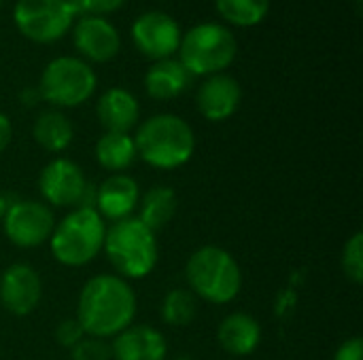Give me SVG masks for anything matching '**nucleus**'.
<instances>
[{
	"label": "nucleus",
	"mask_w": 363,
	"mask_h": 360,
	"mask_svg": "<svg viewBox=\"0 0 363 360\" xmlns=\"http://www.w3.org/2000/svg\"><path fill=\"white\" fill-rule=\"evenodd\" d=\"M136 316V295L128 280L100 274L85 282L77 303V320L85 335L108 339L125 331Z\"/></svg>",
	"instance_id": "obj_1"
},
{
	"label": "nucleus",
	"mask_w": 363,
	"mask_h": 360,
	"mask_svg": "<svg viewBox=\"0 0 363 360\" xmlns=\"http://www.w3.org/2000/svg\"><path fill=\"white\" fill-rule=\"evenodd\" d=\"M138 157L157 170H174L185 166L196 149V136L189 123L177 115H153L136 129L134 136Z\"/></svg>",
	"instance_id": "obj_2"
},
{
	"label": "nucleus",
	"mask_w": 363,
	"mask_h": 360,
	"mask_svg": "<svg viewBox=\"0 0 363 360\" xmlns=\"http://www.w3.org/2000/svg\"><path fill=\"white\" fill-rule=\"evenodd\" d=\"M102 250L113 269L123 280H138L149 276L155 269L160 257L155 233L138 216L111 223V227H106Z\"/></svg>",
	"instance_id": "obj_3"
},
{
	"label": "nucleus",
	"mask_w": 363,
	"mask_h": 360,
	"mask_svg": "<svg viewBox=\"0 0 363 360\" xmlns=\"http://www.w3.org/2000/svg\"><path fill=\"white\" fill-rule=\"evenodd\" d=\"M185 278L196 297L215 306L234 301L242 289V274L236 259L219 246L198 248L185 265Z\"/></svg>",
	"instance_id": "obj_4"
},
{
	"label": "nucleus",
	"mask_w": 363,
	"mask_h": 360,
	"mask_svg": "<svg viewBox=\"0 0 363 360\" xmlns=\"http://www.w3.org/2000/svg\"><path fill=\"white\" fill-rule=\"evenodd\" d=\"M104 236L106 223L96 208L79 206L55 223L49 238L51 255L66 267H83L100 255Z\"/></svg>",
	"instance_id": "obj_5"
},
{
	"label": "nucleus",
	"mask_w": 363,
	"mask_h": 360,
	"mask_svg": "<svg viewBox=\"0 0 363 360\" xmlns=\"http://www.w3.org/2000/svg\"><path fill=\"white\" fill-rule=\"evenodd\" d=\"M236 57V38L230 28L215 21L194 25L179 45V62L191 76H211L223 72Z\"/></svg>",
	"instance_id": "obj_6"
},
{
	"label": "nucleus",
	"mask_w": 363,
	"mask_h": 360,
	"mask_svg": "<svg viewBox=\"0 0 363 360\" xmlns=\"http://www.w3.org/2000/svg\"><path fill=\"white\" fill-rule=\"evenodd\" d=\"M96 85V72L85 59L62 55L45 66L36 89L40 100L57 108H72L85 104L94 95Z\"/></svg>",
	"instance_id": "obj_7"
},
{
	"label": "nucleus",
	"mask_w": 363,
	"mask_h": 360,
	"mask_svg": "<svg viewBox=\"0 0 363 360\" xmlns=\"http://www.w3.org/2000/svg\"><path fill=\"white\" fill-rule=\"evenodd\" d=\"M13 21L28 40L49 45L72 28L74 11L68 0H17Z\"/></svg>",
	"instance_id": "obj_8"
},
{
	"label": "nucleus",
	"mask_w": 363,
	"mask_h": 360,
	"mask_svg": "<svg viewBox=\"0 0 363 360\" xmlns=\"http://www.w3.org/2000/svg\"><path fill=\"white\" fill-rule=\"evenodd\" d=\"M38 189L43 199L49 206H57V208H70V206H87L94 208L89 204V189L83 170L64 157H57L53 161H49L38 178Z\"/></svg>",
	"instance_id": "obj_9"
},
{
	"label": "nucleus",
	"mask_w": 363,
	"mask_h": 360,
	"mask_svg": "<svg viewBox=\"0 0 363 360\" xmlns=\"http://www.w3.org/2000/svg\"><path fill=\"white\" fill-rule=\"evenodd\" d=\"M2 227L6 238L19 246V248H36L45 242H49L55 216L51 208L43 202L34 199H17L9 206Z\"/></svg>",
	"instance_id": "obj_10"
},
{
	"label": "nucleus",
	"mask_w": 363,
	"mask_h": 360,
	"mask_svg": "<svg viewBox=\"0 0 363 360\" xmlns=\"http://www.w3.org/2000/svg\"><path fill=\"white\" fill-rule=\"evenodd\" d=\"M132 42L151 59H166L179 51L181 28L174 17L164 11H147L132 23Z\"/></svg>",
	"instance_id": "obj_11"
},
{
	"label": "nucleus",
	"mask_w": 363,
	"mask_h": 360,
	"mask_svg": "<svg viewBox=\"0 0 363 360\" xmlns=\"http://www.w3.org/2000/svg\"><path fill=\"white\" fill-rule=\"evenodd\" d=\"M43 297V284L34 267L15 263L0 276V303L15 316H28L36 310Z\"/></svg>",
	"instance_id": "obj_12"
},
{
	"label": "nucleus",
	"mask_w": 363,
	"mask_h": 360,
	"mask_svg": "<svg viewBox=\"0 0 363 360\" xmlns=\"http://www.w3.org/2000/svg\"><path fill=\"white\" fill-rule=\"evenodd\" d=\"M77 51L96 64H104L119 53L121 38L117 28L106 17H81L72 32Z\"/></svg>",
	"instance_id": "obj_13"
},
{
	"label": "nucleus",
	"mask_w": 363,
	"mask_h": 360,
	"mask_svg": "<svg viewBox=\"0 0 363 360\" xmlns=\"http://www.w3.org/2000/svg\"><path fill=\"white\" fill-rule=\"evenodd\" d=\"M242 100V89L238 85V81L230 74H211L196 93V102H198V110L204 119L219 123L230 119Z\"/></svg>",
	"instance_id": "obj_14"
},
{
	"label": "nucleus",
	"mask_w": 363,
	"mask_h": 360,
	"mask_svg": "<svg viewBox=\"0 0 363 360\" xmlns=\"http://www.w3.org/2000/svg\"><path fill=\"white\" fill-rule=\"evenodd\" d=\"M138 202H140L138 182L128 174H111L94 191L96 212L111 223L132 216V212L138 208Z\"/></svg>",
	"instance_id": "obj_15"
},
{
	"label": "nucleus",
	"mask_w": 363,
	"mask_h": 360,
	"mask_svg": "<svg viewBox=\"0 0 363 360\" xmlns=\"http://www.w3.org/2000/svg\"><path fill=\"white\" fill-rule=\"evenodd\" d=\"M166 337L151 325H130L111 344V359L115 360H166Z\"/></svg>",
	"instance_id": "obj_16"
},
{
	"label": "nucleus",
	"mask_w": 363,
	"mask_h": 360,
	"mask_svg": "<svg viewBox=\"0 0 363 360\" xmlns=\"http://www.w3.org/2000/svg\"><path fill=\"white\" fill-rule=\"evenodd\" d=\"M96 115L106 132L128 134L132 127H136L140 119V106L132 91L123 87H111L100 95L96 104Z\"/></svg>",
	"instance_id": "obj_17"
},
{
	"label": "nucleus",
	"mask_w": 363,
	"mask_h": 360,
	"mask_svg": "<svg viewBox=\"0 0 363 360\" xmlns=\"http://www.w3.org/2000/svg\"><path fill=\"white\" fill-rule=\"evenodd\" d=\"M219 346L232 356H249L257 350L262 342L259 323L245 312H234L225 316L217 329Z\"/></svg>",
	"instance_id": "obj_18"
},
{
	"label": "nucleus",
	"mask_w": 363,
	"mask_h": 360,
	"mask_svg": "<svg viewBox=\"0 0 363 360\" xmlns=\"http://www.w3.org/2000/svg\"><path fill=\"white\" fill-rule=\"evenodd\" d=\"M191 72L174 57L157 59L145 74V89L153 100H172L191 85Z\"/></svg>",
	"instance_id": "obj_19"
},
{
	"label": "nucleus",
	"mask_w": 363,
	"mask_h": 360,
	"mask_svg": "<svg viewBox=\"0 0 363 360\" xmlns=\"http://www.w3.org/2000/svg\"><path fill=\"white\" fill-rule=\"evenodd\" d=\"M32 134H34L36 144L43 146L45 151L62 153L70 146L74 138V127L64 112H60L57 108H49L36 117Z\"/></svg>",
	"instance_id": "obj_20"
},
{
	"label": "nucleus",
	"mask_w": 363,
	"mask_h": 360,
	"mask_svg": "<svg viewBox=\"0 0 363 360\" xmlns=\"http://www.w3.org/2000/svg\"><path fill=\"white\" fill-rule=\"evenodd\" d=\"M136 157H138L136 144L130 134L104 132L96 142L98 163L113 174H123L136 161Z\"/></svg>",
	"instance_id": "obj_21"
},
{
	"label": "nucleus",
	"mask_w": 363,
	"mask_h": 360,
	"mask_svg": "<svg viewBox=\"0 0 363 360\" xmlns=\"http://www.w3.org/2000/svg\"><path fill=\"white\" fill-rule=\"evenodd\" d=\"M138 208H140V214L138 219L153 231L157 233L160 229H164L172 216L177 214V193L170 189V187H164V185H155L151 187L143 199L138 202Z\"/></svg>",
	"instance_id": "obj_22"
},
{
	"label": "nucleus",
	"mask_w": 363,
	"mask_h": 360,
	"mask_svg": "<svg viewBox=\"0 0 363 360\" xmlns=\"http://www.w3.org/2000/svg\"><path fill=\"white\" fill-rule=\"evenodd\" d=\"M215 4L228 23L240 28L262 23L270 11V0H215Z\"/></svg>",
	"instance_id": "obj_23"
},
{
	"label": "nucleus",
	"mask_w": 363,
	"mask_h": 360,
	"mask_svg": "<svg viewBox=\"0 0 363 360\" xmlns=\"http://www.w3.org/2000/svg\"><path fill=\"white\" fill-rule=\"evenodd\" d=\"M198 314V299L189 289H174L162 301V318L170 327H187Z\"/></svg>",
	"instance_id": "obj_24"
},
{
	"label": "nucleus",
	"mask_w": 363,
	"mask_h": 360,
	"mask_svg": "<svg viewBox=\"0 0 363 360\" xmlns=\"http://www.w3.org/2000/svg\"><path fill=\"white\" fill-rule=\"evenodd\" d=\"M342 272L345 276L355 282L362 284L363 282V233L357 231L351 236V240L345 244L342 250Z\"/></svg>",
	"instance_id": "obj_25"
},
{
	"label": "nucleus",
	"mask_w": 363,
	"mask_h": 360,
	"mask_svg": "<svg viewBox=\"0 0 363 360\" xmlns=\"http://www.w3.org/2000/svg\"><path fill=\"white\" fill-rule=\"evenodd\" d=\"M72 360H111V346L104 339L85 335L74 348H70Z\"/></svg>",
	"instance_id": "obj_26"
},
{
	"label": "nucleus",
	"mask_w": 363,
	"mask_h": 360,
	"mask_svg": "<svg viewBox=\"0 0 363 360\" xmlns=\"http://www.w3.org/2000/svg\"><path fill=\"white\" fill-rule=\"evenodd\" d=\"M74 15L81 17H104L119 11L125 0H68Z\"/></svg>",
	"instance_id": "obj_27"
},
{
	"label": "nucleus",
	"mask_w": 363,
	"mask_h": 360,
	"mask_svg": "<svg viewBox=\"0 0 363 360\" xmlns=\"http://www.w3.org/2000/svg\"><path fill=\"white\" fill-rule=\"evenodd\" d=\"M83 337H85V331H83V327L79 325L77 318H66V320H62V323L57 325V329H55V339H57V344L64 346V348H68V350L74 348Z\"/></svg>",
	"instance_id": "obj_28"
},
{
	"label": "nucleus",
	"mask_w": 363,
	"mask_h": 360,
	"mask_svg": "<svg viewBox=\"0 0 363 360\" xmlns=\"http://www.w3.org/2000/svg\"><path fill=\"white\" fill-rule=\"evenodd\" d=\"M334 360H363L362 337H351V339L342 342V346L336 350Z\"/></svg>",
	"instance_id": "obj_29"
},
{
	"label": "nucleus",
	"mask_w": 363,
	"mask_h": 360,
	"mask_svg": "<svg viewBox=\"0 0 363 360\" xmlns=\"http://www.w3.org/2000/svg\"><path fill=\"white\" fill-rule=\"evenodd\" d=\"M11 136H13V127H11V119L6 115L0 112V153L9 146L11 142Z\"/></svg>",
	"instance_id": "obj_30"
},
{
	"label": "nucleus",
	"mask_w": 363,
	"mask_h": 360,
	"mask_svg": "<svg viewBox=\"0 0 363 360\" xmlns=\"http://www.w3.org/2000/svg\"><path fill=\"white\" fill-rule=\"evenodd\" d=\"M38 100H40V93H38V89H34V87H28V89L19 91V102H21L23 106H36Z\"/></svg>",
	"instance_id": "obj_31"
},
{
	"label": "nucleus",
	"mask_w": 363,
	"mask_h": 360,
	"mask_svg": "<svg viewBox=\"0 0 363 360\" xmlns=\"http://www.w3.org/2000/svg\"><path fill=\"white\" fill-rule=\"evenodd\" d=\"M9 206H11V202L6 199V195H2V193H0V221L4 219V214H6V210H9Z\"/></svg>",
	"instance_id": "obj_32"
},
{
	"label": "nucleus",
	"mask_w": 363,
	"mask_h": 360,
	"mask_svg": "<svg viewBox=\"0 0 363 360\" xmlns=\"http://www.w3.org/2000/svg\"><path fill=\"white\" fill-rule=\"evenodd\" d=\"M172 360H194L191 356H179V359H172Z\"/></svg>",
	"instance_id": "obj_33"
},
{
	"label": "nucleus",
	"mask_w": 363,
	"mask_h": 360,
	"mask_svg": "<svg viewBox=\"0 0 363 360\" xmlns=\"http://www.w3.org/2000/svg\"><path fill=\"white\" fill-rule=\"evenodd\" d=\"M0 6H2V0H0Z\"/></svg>",
	"instance_id": "obj_34"
}]
</instances>
